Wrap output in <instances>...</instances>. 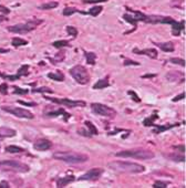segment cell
Masks as SVG:
<instances>
[{"instance_id":"f1b7e54d","label":"cell","mask_w":186,"mask_h":188,"mask_svg":"<svg viewBox=\"0 0 186 188\" xmlns=\"http://www.w3.org/2000/svg\"><path fill=\"white\" fill-rule=\"evenodd\" d=\"M52 45L54 48H58V49H61V48H63V47H70L69 42L65 41V40H60V41L53 42Z\"/></svg>"},{"instance_id":"d6986e66","label":"cell","mask_w":186,"mask_h":188,"mask_svg":"<svg viewBox=\"0 0 186 188\" xmlns=\"http://www.w3.org/2000/svg\"><path fill=\"white\" fill-rule=\"evenodd\" d=\"M156 47H158L164 52H174L175 47L173 42H164V43H155Z\"/></svg>"},{"instance_id":"ee69618b","label":"cell","mask_w":186,"mask_h":188,"mask_svg":"<svg viewBox=\"0 0 186 188\" xmlns=\"http://www.w3.org/2000/svg\"><path fill=\"white\" fill-rule=\"evenodd\" d=\"M18 103L19 104H22V105H27V106H36L37 105V103H27V102H23V101H18Z\"/></svg>"},{"instance_id":"3957f363","label":"cell","mask_w":186,"mask_h":188,"mask_svg":"<svg viewBox=\"0 0 186 188\" xmlns=\"http://www.w3.org/2000/svg\"><path fill=\"white\" fill-rule=\"evenodd\" d=\"M117 157L122 158H135V159H152L154 157V153L152 151L144 148H135V149H126V151H121L115 154Z\"/></svg>"},{"instance_id":"4fadbf2b","label":"cell","mask_w":186,"mask_h":188,"mask_svg":"<svg viewBox=\"0 0 186 188\" xmlns=\"http://www.w3.org/2000/svg\"><path fill=\"white\" fill-rule=\"evenodd\" d=\"M45 114L48 116V117H56V116H59V115H63V119L64 122H67L68 119L71 117L69 113H67L63 108H58L56 111H50V112H45Z\"/></svg>"},{"instance_id":"8992f818","label":"cell","mask_w":186,"mask_h":188,"mask_svg":"<svg viewBox=\"0 0 186 188\" xmlns=\"http://www.w3.org/2000/svg\"><path fill=\"white\" fill-rule=\"evenodd\" d=\"M40 23H42V20L32 19L27 21L26 23H19V25H10V27H8V31L14 33H19V34H25V33H28L31 30L36 29L37 25H40Z\"/></svg>"},{"instance_id":"e0dca14e","label":"cell","mask_w":186,"mask_h":188,"mask_svg":"<svg viewBox=\"0 0 186 188\" xmlns=\"http://www.w3.org/2000/svg\"><path fill=\"white\" fill-rule=\"evenodd\" d=\"M166 79L169 82H175L177 80H180V82H184V74L177 71H171L166 74Z\"/></svg>"},{"instance_id":"f546056e","label":"cell","mask_w":186,"mask_h":188,"mask_svg":"<svg viewBox=\"0 0 186 188\" xmlns=\"http://www.w3.org/2000/svg\"><path fill=\"white\" fill-rule=\"evenodd\" d=\"M158 119V116L156 115V114H154V115H152L151 117H148V119H145L144 122H143V125H144V126H153L154 119Z\"/></svg>"},{"instance_id":"cb8c5ba5","label":"cell","mask_w":186,"mask_h":188,"mask_svg":"<svg viewBox=\"0 0 186 188\" xmlns=\"http://www.w3.org/2000/svg\"><path fill=\"white\" fill-rule=\"evenodd\" d=\"M11 43L14 47H21V45H27V44H28V41H27V40H23V39H21V38L16 37V38L12 39Z\"/></svg>"},{"instance_id":"6da1fadb","label":"cell","mask_w":186,"mask_h":188,"mask_svg":"<svg viewBox=\"0 0 186 188\" xmlns=\"http://www.w3.org/2000/svg\"><path fill=\"white\" fill-rule=\"evenodd\" d=\"M108 167L119 173H128V174H141L145 170V167L140 164L132 162H123V160H113L108 163Z\"/></svg>"},{"instance_id":"8d00e7d4","label":"cell","mask_w":186,"mask_h":188,"mask_svg":"<svg viewBox=\"0 0 186 188\" xmlns=\"http://www.w3.org/2000/svg\"><path fill=\"white\" fill-rule=\"evenodd\" d=\"M67 31H68V33H69L70 36H73V37L78 36V30H77L74 27H72V25H68Z\"/></svg>"},{"instance_id":"7c38bea8","label":"cell","mask_w":186,"mask_h":188,"mask_svg":"<svg viewBox=\"0 0 186 188\" xmlns=\"http://www.w3.org/2000/svg\"><path fill=\"white\" fill-rule=\"evenodd\" d=\"M52 146V143L50 141H48L46 138H41V139H38L34 143V148L36 151H39V152H45L50 149Z\"/></svg>"},{"instance_id":"9a60e30c","label":"cell","mask_w":186,"mask_h":188,"mask_svg":"<svg viewBox=\"0 0 186 188\" xmlns=\"http://www.w3.org/2000/svg\"><path fill=\"white\" fill-rule=\"evenodd\" d=\"M17 132L12 128H9V127H0V141L1 139H5V138L9 137H14L16 136Z\"/></svg>"},{"instance_id":"4dcf8cb0","label":"cell","mask_w":186,"mask_h":188,"mask_svg":"<svg viewBox=\"0 0 186 188\" xmlns=\"http://www.w3.org/2000/svg\"><path fill=\"white\" fill-rule=\"evenodd\" d=\"M102 7H100V6H97V7H93V8L90 9L89 11V14H91L92 17H97L99 16V14H101V11H102Z\"/></svg>"},{"instance_id":"ac0fdd59","label":"cell","mask_w":186,"mask_h":188,"mask_svg":"<svg viewBox=\"0 0 186 188\" xmlns=\"http://www.w3.org/2000/svg\"><path fill=\"white\" fill-rule=\"evenodd\" d=\"M178 123L177 124H169V125H157V124H153V126L155 127L154 128V131H153V133L154 134H160V133L164 132V131H167V130H171V128H173V127L175 126H178Z\"/></svg>"},{"instance_id":"484cf974","label":"cell","mask_w":186,"mask_h":188,"mask_svg":"<svg viewBox=\"0 0 186 188\" xmlns=\"http://www.w3.org/2000/svg\"><path fill=\"white\" fill-rule=\"evenodd\" d=\"M84 124H85V126L89 128V133L91 134V135H97V134H99L97 128L94 126V125L92 124L90 121H85V122H84Z\"/></svg>"},{"instance_id":"f6af8a7d","label":"cell","mask_w":186,"mask_h":188,"mask_svg":"<svg viewBox=\"0 0 186 188\" xmlns=\"http://www.w3.org/2000/svg\"><path fill=\"white\" fill-rule=\"evenodd\" d=\"M9 182H6V180H2V182H0V188H9Z\"/></svg>"},{"instance_id":"ba28073f","label":"cell","mask_w":186,"mask_h":188,"mask_svg":"<svg viewBox=\"0 0 186 188\" xmlns=\"http://www.w3.org/2000/svg\"><path fill=\"white\" fill-rule=\"evenodd\" d=\"M1 110L7 112V113H10L12 115L20 117V119H32L34 117V115L31 113L30 111L25 110V108H16V106H2Z\"/></svg>"},{"instance_id":"2e32d148","label":"cell","mask_w":186,"mask_h":188,"mask_svg":"<svg viewBox=\"0 0 186 188\" xmlns=\"http://www.w3.org/2000/svg\"><path fill=\"white\" fill-rule=\"evenodd\" d=\"M74 180H75V177L73 175H69V176H65V177H59L58 179H57V186L60 188L65 187L68 184L73 182Z\"/></svg>"},{"instance_id":"f35d334b","label":"cell","mask_w":186,"mask_h":188,"mask_svg":"<svg viewBox=\"0 0 186 188\" xmlns=\"http://www.w3.org/2000/svg\"><path fill=\"white\" fill-rule=\"evenodd\" d=\"M128 94H130V95H132V96H133V97H132V99H133L134 101H135V102H139V103L141 102V99H140V97L137 96V95H136L135 92H133V91H129V92H128Z\"/></svg>"},{"instance_id":"277c9868","label":"cell","mask_w":186,"mask_h":188,"mask_svg":"<svg viewBox=\"0 0 186 188\" xmlns=\"http://www.w3.org/2000/svg\"><path fill=\"white\" fill-rule=\"evenodd\" d=\"M0 170L14 171V173H28L30 170L27 164L20 163L18 160H1Z\"/></svg>"},{"instance_id":"5bb4252c","label":"cell","mask_w":186,"mask_h":188,"mask_svg":"<svg viewBox=\"0 0 186 188\" xmlns=\"http://www.w3.org/2000/svg\"><path fill=\"white\" fill-rule=\"evenodd\" d=\"M133 53L135 54H141V55H147L151 59H156L157 58V51L155 49H145V50H139V49H133Z\"/></svg>"},{"instance_id":"ab89813d","label":"cell","mask_w":186,"mask_h":188,"mask_svg":"<svg viewBox=\"0 0 186 188\" xmlns=\"http://www.w3.org/2000/svg\"><path fill=\"white\" fill-rule=\"evenodd\" d=\"M124 65H140V63L139 62H134L132 60H125Z\"/></svg>"},{"instance_id":"7402d4cb","label":"cell","mask_w":186,"mask_h":188,"mask_svg":"<svg viewBox=\"0 0 186 188\" xmlns=\"http://www.w3.org/2000/svg\"><path fill=\"white\" fill-rule=\"evenodd\" d=\"M7 153H11V154H20V153H23L26 151L25 148L19 146H14V145H10V146H7L6 148Z\"/></svg>"},{"instance_id":"b9f144b4","label":"cell","mask_w":186,"mask_h":188,"mask_svg":"<svg viewBox=\"0 0 186 188\" xmlns=\"http://www.w3.org/2000/svg\"><path fill=\"white\" fill-rule=\"evenodd\" d=\"M184 97H185V92H183V93H180V95H177L176 97H174V99H173V102H177V101H180V100H183Z\"/></svg>"},{"instance_id":"d6a6232c","label":"cell","mask_w":186,"mask_h":188,"mask_svg":"<svg viewBox=\"0 0 186 188\" xmlns=\"http://www.w3.org/2000/svg\"><path fill=\"white\" fill-rule=\"evenodd\" d=\"M169 61L172 62V63L174 64H178V65L180 66H185V60L184 59H180V58H172V59H169Z\"/></svg>"},{"instance_id":"5b68a950","label":"cell","mask_w":186,"mask_h":188,"mask_svg":"<svg viewBox=\"0 0 186 188\" xmlns=\"http://www.w3.org/2000/svg\"><path fill=\"white\" fill-rule=\"evenodd\" d=\"M70 75L79 84L81 85H85L90 82V75L88 70L82 65H75L71 68L69 71Z\"/></svg>"},{"instance_id":"7bdbcfd3","label":"cell","mask_w":186,"mask_h":188,"mask_svg":"<svg viewBox=\"0 0 186 188\" xmlns=\"http://www.w3.org/2000/svg\"><path fill=\"white\" fill-rule=\"evenodd\" d=\"M0 11H1L2 14H10V9H8L7 7H5V6H1V5H0Z\"/></svg>"},{"instance_id":"bcb514c9","label":"cell","mask_w":186,"mask_h":188,"mask_svg":"<svg viewBox=\"0 0 186 188\" xmlns=\"http://www.w3.org/2000/svg\"><path fill=\"white\" fill-rule=\"evenodd\" d=\"M174 149H178V152L184 153L185 152V146L184 145H178V146H174Z\"/></svg>"},{"instance_id":"ffe728a7","label":"cell","mask_w":186,"mask_h":188,"mask_svg":"<svg viewBox=\"0 0 186 188\" xmlns=\"http://www.w3.org/2000/svg\"><path fill=\"white\" fill-rule=\"evenodd\" d=\"M109 76H106L105 79H100L97 80V82L93 85V88L94 90H101V88H105L110 86V82H109Z\"/></svg>"},{"instance_id":"681fc988","label":"cell","mask_w":186,"mask_h":188,"mask_svg":"<svg viewBox=\"0 0 186 188\" xmlns=\"http://www.w3.org/2000/svg\"><path fill=\"white\" fill-rule=\"evenodd\" d=\"M3 20H7V18H5L3 16H0V22L3 21Z\"/></svg>"},{"instance_id":"7a4b0ae2","label":"cell","mask_w":186,"mask_h":188,"mask_svg":"<svg viewBox=\"0 0 186 188\" xmlns=\"http://www.w3.org/2000/svg\"><path fill=\"white\" fill-rule=\"evenodd\" d=\"M53 158L68 164H81L85 163L89 159V156L75 152H57L53 154Z\"/></svg>"},{"instance_id":"c3c4849f","label":"cell","mask_w":186,"mask_h":188,"mask_svg":"<svg viewBox=\"0 0 186 188\" xmlns=\"http://www.w3.org/2000/svg\"><path fill=\"white\" fill-rule=\"evenodd\" d=\"M9 52V49H1L0 48V53H7Z\"/></svg>"},{"instance_id":"60d3db41","label":"cell","mask_w":186,"mask_h":188,"mask_svg":"<svg viewBox=\"0 0 186 188\" xmlns=\"http://www.w3.org/2000/svg\"><path fill=\"white\" fill-rule=\"evenodd\" d=\"M108 0H83L85 3H97V2H105Z\"/></svg>"},{"instance_id":"d4e9b609","label":"cell","mask_w":186,"mask_h":188,"mask_svg":"<svg viewBox=\"0 0 186 188\" xmlns=\"http://www.w3.org/2000/svg\"><path fill=\"white\" fill-rule=\"evenodd\" d=\"M84 55L86 58V62L90 64V65H93L95 64V59H97V55L93 52H84Z\"/></svg>"},{"instance_id":"30bf717a","label":"cell","mask_w":186,"mask_h":188,"mask_svg":"<svg viewBox=\"0 0 186 188\" xmlns=\"http://www.w3.org/2000/svg\"><path fill=\"white\" fill-rule=\"evenodd\" d=\"M29 75V65L28 64H25L18 70L17 74L16 75H8V74H3L0 72V77H2L5 80H9V81H17L19 80L21 76H27Z\"/></svg>"},{"instance_id":"44dd1931","label":"cell","mask_w":186,"mask_h":188,"mask_svg":"<svg viewBox=\"0 0 186 188\" xmlns=\"http://www.w3.org/2000/svg\"><path fill=\"white\" fill-rule=\"evenodd\" d=\"M48 77L51 79V80L59 81V82L64 81V74L60 71H57V72H54V73H48Z\"/></svg>"},{"instance_id":"e575fe53","label":"cell","mask_w":186,"mask_h":188,"mask_svg":"<svg viewBox=\"0 0 186 188\" xmlns=\"http://www.w3.org/2000/svg\"><path fill=\"white\" fill-rule=\"evenodd\" d=\"M75 12H79L78 9L70 8V7H68V8H64V10H63V16H71V14H75Z\"/></svg>"},{"instance_id":"52a82bcc","label":"cell","mask_w":186,"mask_h":188,"mask_svg":"<svg viewBox=\"0 0 186 188\" xmlns=\"http://www.w3.org/2000/svg\"><path fill=\"white\" fill-rule=\"evenodd\" d=\"M91 110L95 114H97V115L109 117V119H113L117 115V111L114 110V108H110L108 105L101 104V103H92Z\"/></svg>"},{"instance_id":"83f0119b","label":"cell","mask_w":186,"mask_h":188,"mask_svg":"<svg viewBox=\"0 0 186 188\" xmlns=\"http://www.w3.org/2000/svg\"><path fill=\"white\" fill-rule=\"evenodd\" d=\"M166 157L169 158L171 160H176V162H185V157L183 155H177V154H168L166 155Z\"/></svg>"},{"instance_id":"9c48e42d","label":"cell","mask_w":186,"mask_h":188,"mask_svg":"<svg viewBox=\"0 0 186 188\" xmlns=\"http://www.w3.org/2000/svg\"><path fill=\"white\" fill-rule=\"evenodd\" d=\"M46 100H49L51 102L57 103V104L68 106V108H84L86 106V103L84 101H72L69 99H57V97H47L45 96Z\"/></svg>"},{"instance_id":"d590c367","label":"cell","mask_w":186,"mask_h":188,"mask_svg":"<svg viewBox=\"0 0 186 188\" xmlns=\"http://www.w3.org/2000/svg\"><path fill=\"white\" fill-rule=\"evenodd\" d=\"M32 92L34 93H45V92H47V93H52V90H50L49 88H34L32 90Z\"/></svg>"},{"instance_id":"603a6c76","label":"cell","mask_w":186,"mask_h":188,"mask_svg":"<svg viewBox=\"0 0 186 188\" xmlns=\"http://www.w3.org/2000/svg\"><path fill=\"white\" fill-rule=\"evenodd\" d=\"M59 6V3L57 1H50V2L43 3V5L39 6V9L41 10H49V9H54Z\"/></svg>"},{"instance_id":"74e56055","label":"cell","mask_w":186,"mask_h":188,"mask_svg":"<svg viewBox=\"0 0 186 188\" xmlns=\"http://www.w3.org/2000/svg\"><path fill=\"white\" fill-rule=\"evenodd\" d=\"M8 85H7L6 83H2V84H0V93L2 94V95H6L8 94Z\"/></svg>"},{"instance_id":"4316f807","label":"cell","mask_w":186,"mask_h":188,"mask_svg":"<svg viewBox=\"0 0 186 188\" xmlns=\"http://www.w3.org/2000/svg\"><path fill=\"white\" fill-rule=\"evenodd\" d=\"M123 19H124L125 21H128V22H130V23H132V25H133L134 28H133V30H132V32H133V31L136 29V25H137V21L134 19V17L131 16V14H125L124 16H123Z\"/></svg>"},{"instance_id":"8fae6325","label":"cell","mask_w":186,"mask_h":188,"mask_svg":"<svg viewBox=\"0 0 186 188\" xmlns=\"http://www.w3.org/2000/svg\"><path fill=\"white\" fill-rule=\"evenodd\" d=\"M103 168H91L90 170H88L85 174L81 175L78 178V180H97L101 177V175L103 174Z\"/></svg>"},{"instance_id":"1f68e13d","label":"cell","mask_w":186,"mask_h":188,"mask_svg":"<svg viewBox=\"0 0 186 188\" xmlns=\"http://www.w3.org/2000/svg\"><path fill=\"white\" fill-rule=\"evenodd\" d=\"M14 93L19 94V95H26V94L29 93V91L26 88H20L19 86H14Z\"/></svg>"},{"instance_id":"7dc6e473","label":"cell","mask_w":186,"mask_h":188,"mask_svg":"<svg viewBox=\"0 0 186 188\" xmlns=\"http://www.w3.org/2000/svg\"><path fill=\"white\" fill-rule=\"evenodd\" d=\"M155 76V74H145V75H142V77L143 79H146V77H154Z\"/></svg>"},{"instance_id":"836d02e7","label":"cell","mask_w":186,"mask_h":188,"mask_svg":"<svg viewBox=\"0 0 186 188\" xmlns=\"http://www.w3.org/2000/svg\"><path fill=\"white\" fill-rule=\"evenodd\" d=\"M168 182H162V180H156L154 184H153V187L154 188H166Z\"/></svg>"}]
</instances>
